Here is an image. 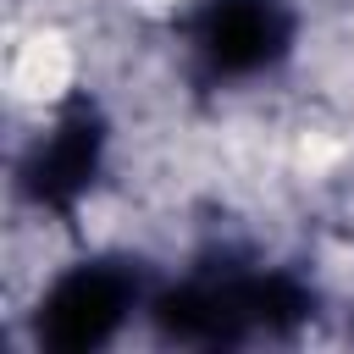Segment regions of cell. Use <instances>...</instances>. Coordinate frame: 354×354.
<instances>
[{"label": "cell", "instance_id": "277c9868", "mask_svg": "<svg viewBox=\"0 0 354 354\" xmlns=\"http://www.w3.org/2000/svg\"><path fill=\"white\" fill-rule=\"evenodd\" d=\"M100 166V122L88 111H72L28 160V194L39 205H72Z\"/></svg>", "mask_w": 354, "mask_h": 354}, {"label": "cell", "instance_id": "6da1fadb", "mask_svg": "<svg viewBox=\"0 0 354 354\" xmlns=\"http://www.w3.org/2000/svg\"><path fill=\"white\" fill-rule=\"evenodd\" d=\"M310 310L304 288L288 277H254V282H221V288H183L155 304V326L177 343H238L243 332L266 326L282 332Z\"/></svg>", "mask_w": 354, "mask_h": 354}, {"label": "cell", "instance_id": "7a4b0ae2", "mask_svg": "<svg viewBox=\"0 0 354 354\" xmlns=\"http://www.w3.org/2000/svg\"><path fill=\"white\" fill-rule=\"evenodd\" d=\"M127 304H133L127 271H116V266H83V271H72V277H61L50 288V299L39 310V337L55 354L100 348L122 326Z\"/></svg>", "mask_w": 354, "mask_h": 354}, {"label": "cell", "instance_id": "3957f363", "mask_svg": "<svg viewBox=\"0 0 354 354\" xmlns=\"http://www.w3.org/2000/svg\"><path fill=\"white\" fill-rule=\"evenodd\" d=\"M216 72H260L288 44V17L277 0H210L194 28Z\"/></svg>", "mask_w": 354, "mask_h": 354}]
</instances>
